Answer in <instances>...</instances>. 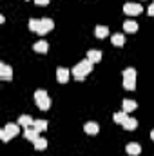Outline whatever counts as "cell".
<instances>
[{"mask_svg": "<svg viewBox=\"0 0 154 156\" xmlns=\"http://www.w3.org/2000/svg\"><path fill=\"white\" fill-rule=\"evenodd\" d=\"M94 35H96L98 38H105V37L109 35V27H107V26H96Z\"/></svg>", "mask_w": 154, "mask_h": 156, "instance_id": "obj_17", "label": "cell"}, {"mask_svg": "<svg viewBox=\"0 0 154 156\" xmlns=\"http://www.w3.org/2000/svg\"><path fill=\"white\" fill-rule=\"evenodd\" d=\"M53 27H54V22H53L51 18H42V20L38 22V29H37V35H45V33H49Z\"/></svg>", "mask_w": 154, "mask_h": 156, "instance_id": "obj_5", "label": "cell"}, {"mask_svg": "<svg viewBox=\"0 0 154 156\" xmlns=\"http://www.w3.org/2000/svg\"><path fill=\"white\" fill-rule=\"evenodd\" d=\"M121 125H123V129H125V131H134V129L138 127V120H134V118H129V116H127V120H125Z\"/></svg>", "mask_w": 154, "mask_h": 156, "instance_id": "obj_16", "label": "cell"}, {"mask_svg": "<svg viewBox=\"0 0 154 156\" xmlns=\"http://www.w3.org/2000/svg\"><path fill=\"white\" fill-rule=\"evenodd\" d=\"M33 123H35V120L29 116V115H22V116L18 118V125H22L24 129H26V127H31Z\"/></svg>", "mask_w": 154, "mask_h": 156, "instance_id": "obj_15", "label": "cell"}, {"mask_svg": "<svg viewBox=\"0 0 154 156\" xmlns=\"http://www.w3.org/2000/svg\"><path fill=\"white\" fill-rule=\"evenodd\" d=\"M121 107H123L121 111H125V113L129 115V113H132V111L138 109V104H136L134 100H123V102H121Z\"/></svg>", "mask_w": 154, "mask_h": 156, "instance_id": "obj_8", "label": "cell"}, {"mask_svg": "<svg viewBox=\"0 0 154 156\" xmlns=\"http://www.w3.org/2000/svg\"><path fill=\"white\" fill-rule=\"evenodd\" d=\"M113 120H114L116 123H123V122L127 120V113H125V111H118V113L113 115Z\"/></svg>", "mask_w": 154, "mask_h": 156, "instance_id": "obj_21", "label": "cell"}, {"mask_svg": "<svg viewBox=\"0 0 154 156\" xmlns=\"http://www.w3.org/2000/svg\"><path fill=\"white\" fill-rule=\"evenodd\" d=\"M111 42H113V45H118V47H121L123 44H125V37L123 35H120V33H116L111 37Z\"/></svg>", "mask_w": 154, "mask_h": 156, "instance_id": "obj_20", "label": "cell"}, {"mask_svg": "<svg viewBox=\"0 0 154 156\" xmlns=\"http://www.w3.org/2000/svg\"><path fill=\"white\" fill-rule=\"evenodd\" d=\"M125 151H127L131 156H138L140 153H142V145H140V144H136V142H132V144H127Z\"/></svg>", "mask_w": 154, "mask_h": 156, "instance_id": "obj_10", "label": "cell"}, {"mask_svg": "<svg viewBox=\"0 0 154 156\" xmlns=\"http://www.w3.org/2000/svg\"><path fill=\"white\" fill-rule=\"evenodd\" d=\"M93 66H94V64H93L91 60H87V58L82 60V62H78L76 66L73 67V76L76 78V80H83V78L93 71Z\"/></svg>", "mask_w": 154, "mask_h": 156, "instance_id": "obj_1", "label": "cell"}, {"mask_svg": "<svg viewBox=\"0 0 154 156\" xmlns=\"http://www.w3.org/2000/svg\"><path fill=\"white\" fill-rule=\"evenodd\" d=\"M33 127H35V129H37L38 133H44V131L47 129V122H45V120H35Z\"/></svg>", "mask_w": 154, "mask_h": 156, "instance_id": "obj_22", "label": "cell"}, {"mask_svg": "<svg viewBox=\"0 0 154 156\" xmlns=\"http://www.w3.org/2000/svg\"><path fill=\"white\" fill-rule=\"evenodd\" d=\"M35 102H37L38 109H42V111H47V109L51 107V98H49V94H47L44 89L35 91Z\"/></svg>", "mask_w": 154, "mask_h": 156, "instance_id": "obj_3", "label": "cell"}, {"mask_svg": "<svg viewBox=\"0 0 154 156\" xmlns=\"http://www.w3.org/2000/svg\"><path fill=\"white\" fill-rule=\"evenodd\" d=\"M38 134L40 133L33 127V125H31V127H26V131H24V136H26L27 140H31V142H35V140L38 138Z\"/></svg>", "mask_w": 154, "mask_h": 156, "instance_id": "obj_12", "label": "cell"}, {"mask_svg": "<svg viewBox=\"0 0 154 156\" xmlns=\"http://www.w3.org/2000/svg\"><path fill=\"white\" fill-rule=\"evenodd\" d=\"M87 60H91L93 64L100 62V60H102V51H98V49H89V51H87Z\"/></svg>", "mask_w": 154, "mask_h": 156, "instance_id": "obj_11", "label": "cell"}, {"mask_svg": "<svg viewBox=\"0 0 154 156\" xmlns=\"http://www.w3.org/2000/svg\"><path fill=\"white\" fill-rule=\"evenodd\" d=\"M35 4H37V5H47L49 0H35Z\"/></svg>", "mask_w": 154, "mask_h": 156, "instance_id": "obj_26", "label": "cell"}, {"mask_svg": "<svg viewBox=\"0 0 154 156\" xmlns=\"http://www.w3.org/2000/svg\"><path fill=\"white\" fill-rule=\"evenodd\" d=\"M38 22H40V20H37V18L29 20V29H31L33 33H37V29H38Z\"/></svg>", "mask_w": 154, "mask_h": 156, "instance_id": "obj_23", "label": "cell"}, {"mask_svg": "<svg viewBox=\"0 0 154 156\" xmlns=\"http://www.w3.org/2000/svg\"><path fill=\"white\" fill-rule=\"evenodd\" d=\"M0 138H2V142H9V140H11V136H9V134L4 131V129L0 131Z\"/></svg>", "mask_w": 154, "mask_h": 156, "instance_id": "obj_24", "label": "cell"}, {"mask_svg": "<svg viewBox=\"0 0 154 156\" xmlns=\"http://www.w3.org/2000/svg\"><path fill=\"white\" fill-rule=\"evenodd\" d=\"M151 138H152V140H154V129H152V131H151Z\"/></svg>", "mask_w": 154, "mask_h": 156, "instance_id": "obj_27", "label": "cell"}, {"mask_svg": "<svg viewBox=\"0 0 154 156\" xmlns=\"http://www.w3.org/2000/svg\"><path fill=\"white\" fill-rule=\"evenodd\" d=\"M4 131L13 138V136H16L18 134V131H20V127H18V123H7L5 127H4Z\"/></svg>", "mask_w": 154, "mask_h": 156, "instance_id": "obj_14", "label": "cell"}, {"mask_svg": "<svg viewBox=\"0 0 154 156\" xmlns=\"http://www.w3.org/2000/svg\"><path fill=\"white\" fill-rule=\"evenodd\" d=\"M147 13H149V16H154V2L149 5V9H147Z\"/></svg>", "mask_w": 154, "mask_h": 156, "instance_id": "obj_25", "label": "cell"}, {"mask_svg": "<svg viewBox=\"0 0 154 156\" xmlns=\"http://www.w3.org/2000/svg\"><path fill=\"white\" fill-rule=\"evenodd\" d=\"M123 87L127 91H134L136 89V69L134 67L123 69Z\"/></svg>", "mask_w": 154, "mask_h": 156, "instance_id": "obj_2", "label": "cell"}, {"mask_svg": "<svg viewBox=\"0 0 154 156\" xmlns=\"http://www.w3.org/2000/svg\"><path fill=\"white\" fill-rule=\"evenodd\" d=\"M33 49H35L37 53H44V55H45V53H47V49H49V45H47V42H45V40H40V42H37V44L33 45Z\"/></svg>", "mask_w": 154, "mask_h": 156, "instance_id": "obj_18", "label": "cell"}, {"mask_svg": "<svg viewBox=\"0 0 154 156\" xmlns=\"http://www.w3.org/2000/svg\"><path fill=\"white\" fill-rule=\"evenodd\" d=\"M71 76V71L67 69V67H58L56 69V80L60 82V83H65L67 80Z\"/></svg>", "mask_w": 154, "mask_h": 156, "instance_id": "obj_6", "label": "cell"}, {"mask_svg": "<svg viewBox=\"0 0 154 156\" xmlns=\"http://www.w3.org/2000/svg\"><path fill=\"white\" fill-rule=\"evenodd\" d=\"M83 131H85L87 134H91V136H94V134H98V131H100V127H98V123H96V122H87V123L83 125Z\"/></svg>", "mask_w": 154, "mask_h": 156, "instance_id": "obj_9", "label": "cell"}, {"mask_svg": "<svg viewBox=\"0 0 154 156\" xmlns=\"http://www.w3.org/2000/svg\"><path fill=\"white\" fill-rule=\"evenodd\" d=\"M0 78L2 80H11L13 78V69L7 64H0Z\"/></svg>", "mask_w": 154, "mask_h": 156, "instance_id": "obj_7", "label": "cell"}, {"mask_svg": "<svg viewBox=\"0 0 154 156\" xmlns=\"http://www.w3.org/2000/svg\"><path fill=\"white\" fill-rule=\"evenodd\" d=\"M123 31L125 33H136L138 31V24L134 20H125L123 22Z\"/></svg>", "mask_w": 154, "mask_h": 156, "instance_id": "obj_13", "label": "cell"}, {"mask_svg": "<svg viewBox=\"0 0 154 156\" xmlns=\"http://www.w3.org/2000/svg\"><path fill=\"white\" fill-rule=\"evenodd\" d=\"M33 145H35V149H37V151H44V149L47 147V140H45L44 136H38V138L33 142Z\"/></svg>", "mask_w": 154, "mask_h": 156, "instance_id": "obj_19", "label": "cell"}, {"mask_svg": "<svg viewBox=\"0 0 154 156\" xmlns=\"http://www.w3.org/2000/svg\"><path fill=\"white\" fill-rule=\"evenodd\" d=\"M123 13L129 15V16H138V15L143 13V5L134 4V2H127V4L123 5Z\"/></svg>", "mask_w": 154, "mask_h": 156, "instance_id": "obj_4", "label": "cell"}]
</instances>
